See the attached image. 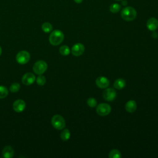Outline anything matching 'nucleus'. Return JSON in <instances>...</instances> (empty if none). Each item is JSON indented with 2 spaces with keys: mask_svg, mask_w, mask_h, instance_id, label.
I'll return each instance as SVG.
<instances>
[{
  "mask_svg": "<svg viewBox=\"0 0 158 158\" xmlns=\"http://www.w3.org/2000/svg\"><path fill=\"white\" fill-rule=\"evenodd\" d=\"M64 38L63 32L59 30H55L51 33L49 36V41L52 46H57L62 43Z\"/></svg>",
  "mask_w": 158,
  "mask_h": 158,
  "instance_id": "f257e3e1",
  "label": "nucleus"
},
{
  "mask_svg": "<svg viewBox=\"0 0 158 158\" xmlns=\"http://www.w3.org/2000/svg\"><path fill=\"white\" fill-rule=\"evenodd\" d=\"M121 17L125 21H132L135 19L137 15L136 10L132 7H124L121 11Z\"/></svg>",
  "mask_w": 158,
  "mask_h": 158,
  "instance_id": "f03ea898",
  "label": "nucleus"
},
{
  "mask_svg": "<svg viewBox=\"0 0 158 158\" xmlns=\"http://www.w3.org/2000/svg\"><path fill=\"white\" fill-rule=\"evenodd\" d=\"M51 124L56 130H62L65 127V121L64 117L60 115H54L51 118Z\"/></svg>",
  "mask_w": 158,
  "mask_h": 158,
  "instance_id": "7ed1b4c3",
  "label": "nucleus"
},
{
  "mask_svg": "<svg viewBox=\"0 0 158 158\" xmlns=\"http://www.w3.org/2000/svg\"><path fill=\"white\" fill-rule=\"evenodd\" d=\"M48 69V64L47 63L42 60H40L36 61L33 66V70L35 73L37 75H42Z\"/></svg>",
  "mask_w": 158,
  "mask_h": 158,
  "instance_id": "20e7f679",
  "label": "nucleus"
},
{
  "mask_svg": "<svg viewBox=\"0 0 158 158\" xmlns=\"http://www.w3.org/2000/svg\"><path fill=\"white\" fill-rule=\"evenodd\" d=\"M16 60L17 63L21 65L26 64L30 59V54L27 51H20L16 55Z\"/></svg>",
  "mask_w": 158,
  "mask_h": 158,
  "instance_id": "39448f33",
  "label": "nucleus"
},
{
  "mask_svg": "<svg viewBox=\"0 0 158 158\" xmlns=\"http://www.w3.org/2000/svg\"><path fill=\"white\" fill-rule=\"evenodd\" d=\"M96 112L100 116H106L111 112V107L106 103H101L96 107Z\"/></svg>",
  "mask_w": 158,
  "mask_h": 158,
  "instance_id": "423d86ee",
  "label": "nucleus"
},
{
  "mask_svg": "<svg viewBox=\"0 0 158 158\" xmlns=\"http://www.w3.org/2000/svg\"><path fill=\"white\" fill-rule=\"evenodd\" d=\"M117 96V93L113 88H109L103 91V98L107 101H114Z\"/></svg>",
  "mask_w": 158,
  "mask_h": 158,
  "instance_id": "0eeeda50",
  "label": "nucleus"
},
{
  "mask_svg": "<svg viewBox=\"0 0 158 158\" xmlns=\"http://www.w3.org/2000/svg\"><path fill=\"white\" fill-rule=\"evenodd\" d=\"M12 107L15 112L20 113L23 112L25 110L26 107V104L23 100L21 99H18L14 102Z\"/></svg>",
  "mask_w": 158,
  "mask_h": 158,
  "instance_id": "6e6552de",
  "label": "nucleus"
},
{
  "mask_svg": "<svg viewBox=\"0 0 158 158\" xmlns=\"http://www.w3.org/2000/svg\"><path fill=\"white\" fill-rule=\"evenodd\" d=\"M36 80L35 75L31 72L25 73L22 78V82L25 85H31L33 84Z\"/></svg>",
  "mask_w": 158,
  "mask_h": 158,
  "instance_id": "1a4fd4ad",
  "label": "nucleus"
},
{
  "mask_svg": "<svg viewBox=\"0 0 158 158\" xmlns=\"http://www.w3.org/2000/svg\"><path fill=\"white\" fill-rule=\"evenodd\" d=\"M85 51V46L81 43L75 44L71 49L72 54L75 56H80L83 54Z\"/></svg>",
  "mask_w": 158,
  "mask_h": 158,
  "instance_id": "9d476101",
  "label": "nucleus"
},
{
  "mask_svg": "<svg viewBox=\"0 0 158 158\" xmlns=\"http://www.w3.org/2000/svg\"><path fill=\"white\" fill-rule=\"evenodd\" d=\"M96 86L99 88H102V89H105L107 88L110 84V81L109 80V79L107 77H99L96 78Z\"/></svg>",
  "mask_w": 158,
  "mask_h": 158,
  "instance_id": "9b49d317",
  "label": "nucleus"
},
{
  "mask_svg": "<svg viewBox=\"0 0 158 158\" xmlns=\"http://www.w3.org/2000/svg\"><path fill=\"white\" fill-rule=\"evenodd\" d=\"M146 27L150 31H155L158 28V20L154 17L149 19L146 23Z\"/></svg>",
  "mask_w": 158,
  "mask_h": 158,
  "instance_id": "f8f14e48",
  "label": "nucleus"
},
{
  "mask_svg": "<svg viewBox=\"0 0 158 158\" xmlns=\"http://www.w3.org/2000/svg\"><path fill=\"white\" fill-rule=\"evenodd\" d=\"M14 150L10 146H5L2 151V156L4 158H12L14 156Z\"/></svg>",
  "mask_w": 158,
  "mask_h": 158,
  "instance_id": "ddd939ff",
  "label": "nucleus"
},
{
  "mask_svg": "<svg viewBox=\"0 0 158 158\" xmlns=\"http://www.w3.org/2000/svg\"><path fill=\"white\" fill-rule=\"evenodd\" d=\"M137 105L136 102L134 100H130L128 101L125 106V110L129 112V113H132L134 112L136 110Z\"/></svg>",
  "mask_w": 158,
  "mask_h": 158,
  "instance_id": "4468645a",
  "label": "nucleus"
},
{
  "mask_svg": "<svg viewBox=\"0 0 158 158\" xmlns=\"http://www.w3.org/2000/svg\"><path fill=\"white\" fill-rule=\"evenodd\" d=\"M126 86V81L123 78H118L114 83V86L117 89H122Z\"/></svg>",
  "mask_w": 158,
  "mask_h": 158,
  "instance_id": "2eb2a0df",
  "label": "nucleus"
},
{
  "mask_svg": "<svg viewBox=\"0 0 158 158\" xmlns=\"http://www.w3.org/2000/svg\"><path fill=\"white\" fill-rule=\"evenodd\" d=\"M70 138V132L67 128H65L60 133V138L62 141H66Z\"/></svg>",
  "mask_w": 158,
  "mask_h": 158,
  "instance_id": "dca6fc26",
  "label": "nucleus"
},
{
  "mask_svg": "<svg viewBox=\"0 0 158 158\" xmlns=\"http://www.w3.org/2000/svg\"><path fill=\"white\" fill-rule=\"evenodd\" d=\"M109 158H120L122 157L121 152L118 149H112L109 153Z\"/></svg>",
  "mask_w": 158,
  "mask_h": 158,
  "instance_id": "f3484780",
  "label": "nucleus"
},
{
  "mask_svg": "<svg viewBox=\"0 0 158 158\" xmlns=\"http://www.w3.org/2000/svg\"><path fill=\"white\" fill-rule=\"evenodd\" d=\"M42 30L45 33H49L52 30V25L49 22H44L41 25Z\"/></svg>",
  "mask_w": 158,
  "mask_h": 158,
  "instance_id": "a211bd4d",
  "label": "nucleus"
},
{
  "mask_svg": "<svg viewBox=\"0 0 158 158\" xmlns=\"http://www.w3.org/2000/svg\"><path fill=\"white\" fill-rule=\"evenodd\" d=\"M59 52L62 56H68L70 52V49L69 46L66 45H63L60 47Z\"/></svg>",
  "mask_w": 158,
  "mask_h": 158,
  "instance_id": "6ab92c4d",
  "label": "nucleus"
},
{
  "mask_svg": "<svg viewBox=\"0 0 158 158\" xmlns=\"http://www.w3.org/2000/svg\"><path fill=\"white\" fill-rule=\"evenodd\" d=\"M121 9V6L118 3H114L110 6L109 10L112 13H117L120 11Z\"/></svg>",
  "mask_w": 158,
  "mask_h": 158,
  "instance_id": "aec40b11",
  "label": "nucleus"
},
{
  "mask_svg": "<svg viewBox=\"0 0 158 158\" xmlns=\"http://www.w3.org/2000/svg\"><path fill=\"white\" fill-rule=\"evenodd\" d=\"M9 93L7 88L4 86H0V99L5 98Z\"/></svg>",
  "mask_w": 158,
  "mask_h": 158,
  "instance_id": "412c9836",
  "label": "nucleus"
},
{
  "mask_svg": "<svg viewBox=\"0 0 158 158\" xmlns=\"http://www.w3.org/2000/svg\"><path fill=\"white\" fill-rule=\"evenodd\" d=\"M20 88V84L15 82V83H13L11 84V85L10 86V88H9V89H10V91H11L12 93H16L19 91Z\"/></svg>",
  "mask_w": 158,
  "mask_h": 158,
  "instance_id": "4be33fe9",
  "label": "nucleus"
},
{
  "mask_svg": "<svg viewBox=\"0 0 158 158\" xmlns=\"http://www.w3.org/2000/svg\"><path fill=\"white\" fill-rule=\"evenodd\" d=\"M36 83L40 86H43L46 83V78L42 75H38L36 78Z\"/></svg>",
  "mask_w": 158,
  "mask_h": 158,
  "instance_id": "5701e85b",
  "label": "nucleus"
},
{
  "mask_svg": "<svg viewBox=\"0 0 158 158\" xmlns=\"http://www.w3.org/2000/svg\"><path fill=\"white\" fill-rule=\"evenodd\" d=\"M87 104L90 107H94L97 105V101L94 98H89L86 101Z\"/></svg>",
  "mask_w": 158,
  "mask_h": 158,
  "instance_id": "b1692460",
  "label": "nucleus"
},
{
  "mask_svg": "<svg viewBox=\"0 0 158 158\" xmlns=\"http://www.w3.org/2000/svg\"><path fill=\"white\" fill-rule=\"evenodd\" d=\"M74 1H75V2H76L77 4H80L82 2L83 0H74Z\"/></svg>",
  "mask_w": 158,
  "mask_h": 158,
  "instance_id": "393cba45",
  "label": "nucleus"
},
{
  "mask_svg": "<svg viewBox=\"0 0 158 158\" xmlns=\"http://www.w3.org/2000/svg\"><path fill=\"white\" fill-rule=\"evenodd\" d=\"M1 53H2V48H1V47L0 46V56L1 55Z\"/></svg>",
  "mask_w": 158,
  "mask_h": 158,
  "instance_id": "a878e982",
  "label": "nucleus"
},
{
  "mask_svg": "<svg viewBox=\"0 0 158 158\" xmlns=\"http://www.w3.org/2000/svg\"><path fill=\"white\" fill-rule=\"evenodd\" d=\"M115 1H121V0H115Z\"/></svg>",
  "mask_w": 158,
  "mask_h": 158,
  "instance_id": "bb28decb",
  "label": "nucleus"
}]
</instances>
